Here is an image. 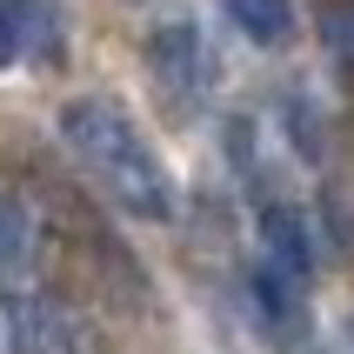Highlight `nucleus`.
<instances>
[{
	"label": "nucleus",
	"instance_id": "7",
	"mask_svg": "<svg viewBox=\"0 0 354 354\" xmlns=\"http://www.w3.org/2000/svg\"><path fill=\"white\" fill-rule=\"evenodd\" d=\"M328 47L354 67V7H348V14H328Z\"/></svg>",
	"mask_w": 354,
	"mask_h": 354
},
{
	"label": "nucleus",
	"instance_id": "3",
	"mask_svg": "<svg viewBox=\"0 0 354 354\" xmlns=\"http://www.w3.org/2000/svg\"><path fill=\"white\" fill-rule=\"evenodd\" d=\"M261 234H268V254H274V268H288L295 281L315 268V254H308V221H301L295 207H261Z\"/></svg>",
	"mask_w": 354,
	"mask_h": 354
},
{
	"label": "nucleus",
	"instance_id": "2",
	"mask_svg": "<svg viewBox=\"0 0 354 354\" xmlns=\"http://www.w3.org/2000/svg\"><path fill=\"white\" fill-rule=\"evenodd\" d=\"M147 67H154L160 94L174 100V107H194L201 80H207V60H201V27L187 14L180 20H160L154 34H147Z\"/></svg>",
	"mask_w": 354,
	"mask_h": 354
},
{
	"label": "nucleus",
	"instance_id": "1",
	"mask_svg": "<svg viewBox=\"0 0 354 354\" xmlns=\"http://www.w3.org/2000/svg\"><path fill=\"white\" fill-rule=\"evenodd\" d=\"M60 140H67V154L100 180V194L127 207L140 221H174L180 207V187L167 174V160L154 154V140L134 127V114L107 94H80L60 107Z\"/></svg>",
	"mask_w": 354,
	"mask_h": 354
},
{
	"label": "nucleus",
	"instance_id": "6",
	"mask_svg": "<svg viewBox=\"0 0 354 354\" xmlns=\"http://www.w3.org/2000/svg\"><path fill=\"white\" fill-rule=\"evenodd\" d=\"M34 0H0V67H14L27 54V40H34Z\"/></svg>",
	"mask_w": 354,
	"mask_h": 354
},
{
	"label": "nucleus",
	"instance_id": "4",
	"mask_svg": "<svg viewBox=\"0 0 354 354\" xmlns=\"http://www.w3.org/2000/svg\"><path fill=\"white\" fill-rule=\"evenodd\" d=\"M221 7H227V20L254 47H281V40L295 34V0H221Z\"/></svg>",
	"mask_w": 354,
	"mask_h": 354
},
{
	"label": "nucleus",
	"instance_id": "5",
	"mask_svg": "<svg viewBox=\"0 0 354 354\" xmlns=\"http://www.w3.org/2000/svg\"><path fill=\"white\" fill-rule=\"evenodd\" d=\"M34 254V214L14 194H0V274H20Z\"/></svg>",
	"mask_w": 354,
	"mask_h": 354
}]
</instances>
